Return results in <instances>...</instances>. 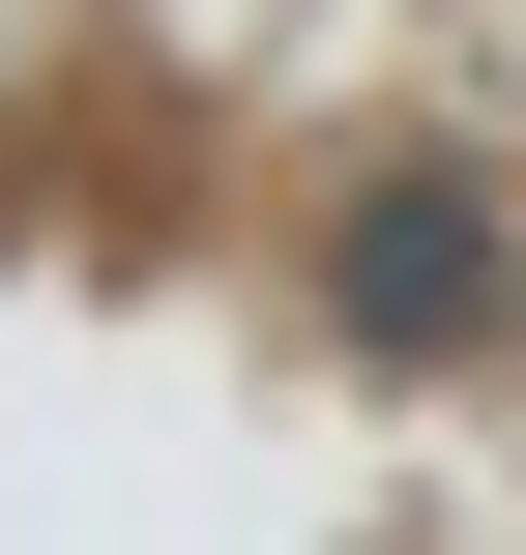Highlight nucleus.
I'll use <instances>...</instances> for the list:
<instances>
[{
    "instance_id": "f257e3e1",
    "label": "nucleus",
    "mask_w": 526,
    "mask_h": 555,
    "mask_svg": "<svg viewBox=\"0 0 526 555\" xmlns=\"http://www.w3.org/2000/svg\"><path fill=\"white\" fill-rule=\"evenodd\" d=\"M351 322H381V351H469V322H498V205H469V176H381V205H351Z\"/></svg>"
}]
</instances>
